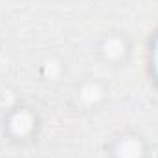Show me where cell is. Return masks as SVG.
Returning a JSON list of instances; mask_svg holds the SVG:
<instances>
[{
  "instance_id": "1",
  "label": "cell",
  "mask_w": 158,
  "mask_h": 158,
  "mask_svg": "<svg viewBox=\"0 0 158 158\" xmlns=\"http://www.w3.org/2000/svg\"><path fill=\"white\" fill-rule=\"evenodd\" d=\"M99 52H101V55H103L105 61L118 64V63L127 59V55H129V44H127V40L123 39L121 35H107L105 39L101 40Z\"/></svg>"
},
{
  "instance_id": "2",
  "label": "cell",
  "mask_w": 158,
  "mask_h": 158,
  "mask_svg": "<svg viewBox=\"0 0 158 158\" xmlns=\"http://www.w3.org/2000/svg\"><path fill=\"white\" fill-rule=\"evenodd\" d=\"M112 155L116 158H143L145 147L138 136H121L114 145Z\"/></svg>"
},
{
  "instance_id": "3",
  "label": "cell",
  "mask_w": 158,
  "mask_h": 158,
  "mask_svg": "<svg viewBox=\"0 0 158 158\" xmlns=\"http://www.w3.org/2000/svg\"><path fill=\"white\" fill-rule=\"evenodd\" d=\"M33 123H35V119L31 116V112H28V110L22 109V110H15L11 114V118L7 121V127H9V131H11L13 136H17V138H28L31 134V131H33Z\"/></svg>"
},
{
  "instance_id": "4",
  "label": "cell",
  "mask_w": 158,
  "mask_h": 158,
  "mask_svg": "<svg viewBox=\"0 0 158 158\" xmlns=\"http://www.w3.org/2000/svg\"><path fill=\"white\" fill-rule=\"evenodd\" d=\"M103 94H105V90L98 81H88L79 88V99L88 107L98 105L103 99Z\"/></svg>"
}]
</instances>
